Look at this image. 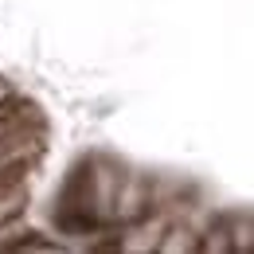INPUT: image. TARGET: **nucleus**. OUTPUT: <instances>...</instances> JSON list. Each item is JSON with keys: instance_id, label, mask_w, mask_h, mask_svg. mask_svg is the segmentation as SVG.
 Returning <instances> with one entry per match:
<instances>
[{"instance_id": "f257e3e1", "label": "nucleus", "mask_w": 254, "mask_h": 254, "mask_svg": "<svg viewBox=\"0 0 254 254\" xmlns=\"http://www.w3.org/2000/svg\"><path fill=\"white\" fill-rule=\"evenodd\" d=\"M4 98H8V86H4V82H0V102H4Z\"/></svg>"}]
</instances>
